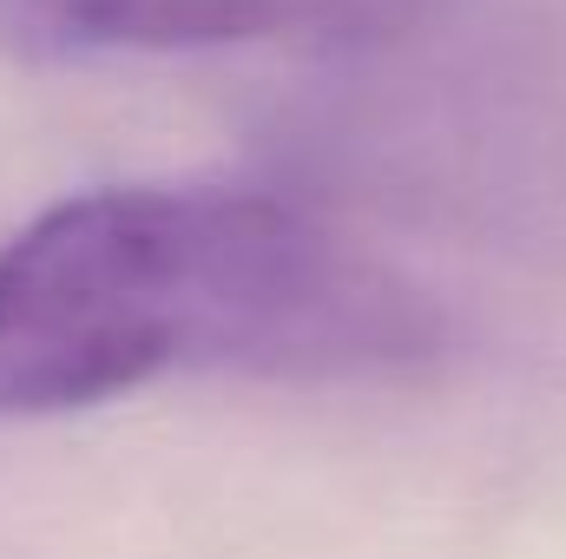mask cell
Listing matches in <instances>:
<instances>
[{
    "instance_id": "cell-2",
    "label": "cell",
    "mask_w": 566,
    "mask_h": 559,
    "mask_svg": "<svg viewBox=\"0 0 566 559\" xmlns=\"http://www.w3.org/2000/svg\"><path fill=\"white\" fill-rule=\"evenodd\" d=\"M428 0H0V53L27 66H80L113 53L211 46H369L396 40Z\"/></svg>"
},
{
    "instance_id": "cell-1",
    "label": "cell",
    "mask_w": 566,
    "mask_h": 559,
    "mask_svg": "<svg viewBox=\"0 0 566 559\" xmlns=\"http://www.w3.org/2000/svg\"><path fill=\"white\" fill-rule=\"evenodd\" d=\"M441 349L402 271L238 184H106L0 251V415L46 421L158 376L369 382Z\"/></svg>"
}]
</instances>
